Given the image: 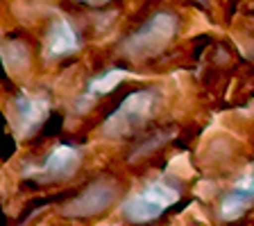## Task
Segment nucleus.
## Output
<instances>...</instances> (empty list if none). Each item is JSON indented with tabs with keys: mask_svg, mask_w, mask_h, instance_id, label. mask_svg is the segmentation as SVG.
Instances as JSON below:
<instances>
[{
	"mask_svg": "<svg viewBox=\"0 0 254 226\" xmlns=\"http://www.w3.org/2000/svg\"><path fill=\"white\" fill-rule=\"evenodd\" d=\"M5 138V129H2V118H0V140Z\"/></svg>",
	"mask_w": 254,
	"mask_h": 226,
	"instance_id": "1",
	"label": "nucleus"
},
{
	"mask_svg": "<svg viewBox=\"0 0 254 226\" xmlns=\"http://www.w3.org/2000/svg\"><path fill=\"white\" fill-rule=\"evenodd\" d=\"M0 226H5V224H2V220H0Z\"/></svg>",
	"mask_w": 254,
	"mask_h": 226,
	"instance_id": "2",
	"label": "nucleus"
}]
</instances>
